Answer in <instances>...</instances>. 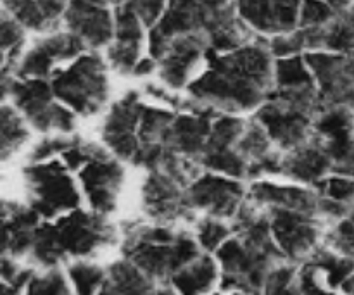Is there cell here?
<instances>
[{
  "label": "cell",
  "instance_id": "obj_31",
  "mask_svg": "<svg viewBox=\"0 0 354 295\" xmlns=\"http://www.w3.org/2000/svg\"><path fill=\"white\" fill-rule=\"evenodd\" d=\"M0 116H2V161H7L26 144L30 131H28L26 120L16 107L3 104Z\"/></svg>",
  "mask_w": 354,
  "mask_h": 295
},
{
  "label": "cell",
  "instance_id": "obj_25",
  "mask_svg": "<svg viewBox=\"0 0 354 295\" xmlns=\"http://www.w3.org/2000/svg\"><path fill=\"white\" fill-rule=\"evenodd\" d=\"M282 175L297 183L315 187L332 175V162L318 142L310 137L304 144L283 152Z\"/></svg>",
  "mask_w": 354,
  "mask_h": 295
},
{
  "label": "cell",
  "instance_id": "obj_22",
  "mask_svg": "<svg viewBox=\"0 0 354 295\" xmlns=\"http://www.w3.org/2000/svg\"><path fill=\"white\" fill-rule=\"evenodd\" d=\"M41 216L28 204L2 200V254L17 259L30 254Z\"/></svg>",
  "mask_w": 354,
  "mask_h": 295
},
{
  "label": "cell",
  "instance_id": "obj_33",
  "mask_svg": "<svg viewBox=\"0 0 354 295\" xmlns=\"http://www.w3.org/2000/svg\"><path fill=\"white\" fill-rule=\"evenodd\" d=\"M68 275L71 278L73 285H75L76 294L88 295L100 292L104 282H106L107 269L92 265V263L80 261L69 266Z\"/></svg>",
  "mask_w": 354,
  "mask_h": 295
},
{
  "label": "cell",
  "instance_id": "obj_17",
  "mask_svg": "<svg viewBox=\"0 0 354 295\" xmlns=\"http://www.w3.org/2000/svg\"><path fill=\"white\" fill-rule=\"evenodd\" d=\"M121 159H114L109 152L90 159L78 171L90 207L97 213L109 214L116 209L118 197L124 183V169Z\"/></svg>",
  "mask_w": 354,
  "mask_h": 295
},
{
  "label": "cell",
  "instance_id": "obj_28",
  "mask_svg": "<svg viewBox=\"0 0 354 295\" xmlns=\"http://www.w3.org/2000/svg\"><path fill=\"white\" fill-rule=\"evenodd\" d=\"M218 278H220L218 259H213L209 252H206L199 254L180 272H176L171 278V285L175 292L203 294L213 289Z\"/></svg>",
  "mask_w": 354,
  "mask_h": 295
},
{
  "label": "cell",
  "instance_id": "obj_8",
  "mask_svg": "<svg viewBox=\"0 0 354 295\" xmlns=\"http://www.w3.org/2000/svg\"><path fill=\"white\" fill-rule=\"evenodd\" d=\"M2 97L3 100L10 97L24 120L41 133L52 130L71 133L75 130L76 113L66 104L55 102L57 97L52 90L50 79L6 76L2 78Z\"/></svg>",
  "mask_w": 354,
  "mask_h": 295
},
{
  "label": "cell",
  "instance_id": "obj_5",
  "mask_svg": "<svg viewBox=\"0 0 354 295\" xmlns=\"http://www.w3.org/2000/svg\"><path fill=\"white\" fill-rule=\"evenodd\" d=\"M116 240L118 231L106 214L75 209L54 223H41L28 256L35 265L55 268L68 259L93 256Z\"/></svg>",
  "mask_w": 354,
  "mask_h": 295
},
{
  "label": "cell",
  "instance_id": "obj_14",
  "mask_svg": "<svg viewBox=\"0 0 354 295\" xmlns=\"http://www.w3.org/2000/svg\"><path fill=\"white\" fill-rule=\"evenodd\" d=\"M245 126L248 121L242 117L220 114L213 121L199 164L209 171L221 173L237 180H248V162L239 155L235 149Z\"/></svg>",
  "mask_w": 354,
  "mask_h": 295
},
{
  "label": "cell",
  "instance_id": "obj_37",
  "mask_svg": "<svg viewBox=\"0 0 354 295\" xmlns=\"http://www.w3.org/2000/svg\"><path fill=\"white\" fill-rule=\"evenodd\" d=\"M106 149H102L100 145L92 144V142H85L78 137V140L68 151L62 152V161L68 166L69 171H80L90 159L106 154Z\"/></svg>",
  "mask_w": 354,
  "mask_h": 295
},
{
  "label": "cell",
  "instance_id": "obj_34",
  "mask_svg": "<svg viewBox=\"0 0 354 295\" xmlns=\"http://www.w3.org/2000/svg\"><path fill=\"white\" fill-rule=\"evenodd\" d=\"M26 294L37 295V294H48V295H69L71 289H69L68 282H66V276L62 275L61 269L55 266V268H47V272L44 275H37L31 278V282L28 283Z\"/></svg>",
  "mask_w": 354,
  "mask_h": 295
},
{
  "label": "cell",
  "instance_id": "obj_26",
  "mask_svg": "<svg viewBox=\"0 0 354 295\" xmlns=\"http://www.w3.org/2000/svg\"><path fill=\"white\" fill-rule=\"evenodd\" d=\"M3 10L37 33L54 31L64 19L69 0H2Z\"/></svg>",
  "mask_w": 354,
  "mask_h": 295
},
{
  "label": "cell",
  "instance_id": "obj_1",
  "mask_svg": "<svg viewBox=\"0 0 354 295\" xmlns=\"http://www.w3.org/2000/svg\"><path fill=\"white\" fill-rule=\"evenodd\" d=\"M206 71L187 85L189 99L218 114L258 109L275 86V55L266 38L228 52H209Z\"/></svg>",
  "mask_w": 354,
  "mask_h": 295
},
{
  "label": "cell",
  "instance_id": "obj_39",
  "mask_svg": "<svg viewBox=\"0 0 354 295\" xmlns=\"http://www.w3.org/2000/svg\"><path fill=\"white\" fill-rule=\"evenodd\" d=\"M78 140V135H73V137H50L45 138V140L38 142L33 147V151L30 152V162H44L48 161L54 155H62V152L68 151L75 142Z\"/></svg>",
  "mask_w": 354,
  "mask_h": 295
},
{
  "label": "cell",
  "instance_id": "obj_2",
  "mask_svg": "<svg viewBox=\"0 0 354 295\" xmlns=\"http://www.w3.org/2000/svg\"><path fill=\"white\" fill-rule=\"evenodd\" d=\"M254 38L234 0H168L159 23L149 30V54L158 61L166 48L187 45L207 55L234 50Z\"/></svg>",
  "mask_w": 354,
  "mask_h": 295
},
{
  "label": "cell",
  "instance_id": "obj_45",
  "mask_svg": "<svg viewBox=\"0 0 354 295\" xmlns=\"http://www.w3.org/2000/svg\"><path fill=\"white\" fill-rule=\"evenodd\" d=\"M92 2H95V3H99V6H106V7H116L118 3H121L123 2V0H92Z\"/></svg>",
  "mask_w": 354,
  "mask_h": 295
},
{
  "label": "cell",
  "instance_id": "obj_15",
  "mask_svg": "<svg viewBox=\"0 0 354 295\" xmlns=\"http://www.w3.org/2000/svg\"><path fill=\"white\" fill-rule=\"evenodd\" d=\"M182 182L159 169L149 171L142 187V207L156 223L175 225L178 221H194V211L185 199Z\"/></svg>",
  "mask_w": 354,
  "mask_h": 295
},
{
  "label": "cell",
  "instance_id": "obj_36",
  "mask_svg": "<svg viewBox=\"0 0 354 295\" xmlns=\"http://www.w3.org/2000/svg\"><path fill=\"white\" fill-rule=\"evenodd\" d=\"M297 268L294 263L286 261L270 272L265 283V294H296Z\"/></svg>",
  "mask_w": 354,
  "mask_h": 295
},
{
  "label": "cell",
  "instance_id": "obj_27",
  "mask_svg": "<svg viewBox=\"0 0 354 295\" xmlns=\"http://www.w3.org/2000/svg\"><path fill=\"white\" fill-rule=\"evenodd\" d=\"M159 285L145 275L135 263L123 258L107 268L106 282L99 294H152Z\"/></svg>",
  "mask_w": 354,
  "mask_h": 295
},
{
  "label": "cell",
  "instance_id": "obj_23",
  "mask_svg": "<svg viewBox=\"0 0 354 295\" xmlns=\"http://www.w3.org/2000/svg\"><path fill=\"white\" fill-rule=\"evenodd\" d=\"M322 196L317 189H304L296 185H275L270 182H256L248 190V200L261 209L282 207L296 209L320 216ZM322 218V216H320Z\"/></svg>",
  "mask_w": 354,
  "mask_h": 295
},
{
  "label": "cell",
  "instance_id": "obj_7",
  "mask_svg": "<svg viewBox=\"0 0 354 295\" xmlns=\"http://www.w3.org/2000/svg\"><path fill=\"white\" fill-rule=\"evenodd\" d=\"M50 85L55 97L80 116H92L109 99L106 62L99 54H82L69 68L52 73Z\"/></svg>",
  "mask_w": 354,
  "mask_h": 295
},
{
  "label": "cell",
  "instance_id": "obj_16",
  "mask_svg": "<svg viewBox=\"0 0 354 295\" xmlns=\"http://www.w3.org/2000/svg\"><path fill=\"white\" fill-rule=\"evenodd\" d=\"M86 45L71 31H59L41 38L17 62L16 78H45L52 76V69L59 62L78 59L85 54Z\"/></svg>",
  "mask_w": 354,
  "mask_h": 295
},
{
  "label": "cell",
  "instance_id": "obj_35",
  "mask_svg": "<svg viewBox=\"0 0 354 295\" xmlns=\"http://www.w3.org/2000/svg\"><path fill=\"white\" fill-rule=\"evenodd\" d=\"M313 189H317L320 196L354 206V176L328 175L327 178L318 182Z\"/></svg>",
  "mask_w": 354,
  "mask_h": 295
},
{
  "label": "cell",
  "instance_id": "obj_38",
  "mask_svg": "<svg viewBox=\"0 0 354 295\" xmlns=\"http://www.w3.org/2000/svg\"><path fill=\"white\" fill-rule=\"evenodd\" d=\"M335 12L337 10L328 6L325 0H303L299 12V26L297 28L320 26V24L330 21Z\"/></svg>",
  "mask_w": 354,
  "mask_h": 295
},
{
  "label": "cell",
  "instance_id": "obj_10",
  "mask_svg": "<svg viewBox=\"0 0 354 295\" xmlns=\"http://www.w3.org/2000/svg\"><path fill=\"white\" fill-rule=\"evenodd\" d=\"M303 55L317 79L324 107H349L354 111V50H318Z\"/></svg>",
  "mask_w": 354,
  "mask_h": 295
},
{
  "label": "cell",
  "instance_id": "obj_19",
  "mask_svg": "<svg viewBox=\"0 0 354 295\" xmlns=\"http://www.w3.org/2000/svg\"><path fill=\"white\" fill-rule=\"evenodd\" d=\"M239 16L254 33L277 37L299 26L303 0H234Z\"/></svg>",
  "mask_w": 354,
  "mask_h": 295
},
{
  "label": "cell",
  "instance_id": "obj_18",
  "mask_svg": "<svg viewBox=\"0 0 354 295\" xmlns=\"http://www.w3.org/2000/svg\"><path fill=\"white\" fill-rule=\"evenodd\" d=\"M144 102L138 92H128L113 104L102 124V140L121 161L133 162L137 154V126Z\"/></svg>",
  "mask_w": 354,
  "mask_h": 295
},
{
  "label": "cell",
  "instance_id": "obj_41",
  "mask_svg": "<svg viewBox=\"0 0 354 295\" xmlns=\"http://www.w3.org/2000/svg\"><path fill=\"white\" fill-rule=\"evenodd\" d=\"M145 92H147L152 99L162 100V102H166L168 106L175 107L176 111L183 109V100L178 99L176 95H171V93H169L166 88H159V86H156V85H149L147 88H145Z\"/></svg>",
  "mask_w": 354,
  "mask_h": 295
},
{
  "label": "cell",
  "instance_id": "obj_9",
  "mask_svg": "<svg viewBox=\"0 0 354 295\" xmlns=\"http://www.w3.org/2000/svg\"><path fill=\"white\" fill-rule=\"evenodd\" d=\"M61 161L30 162L23 169L28 204L45 220L78 209L80 192Z\"/></svg>",
  "mask_w": 354,
  "mask_h": 295
},
{
  "label": "cell",
  "instance_id": "obj_21",
  "mask_svg": "<svg viewBox=\"0 0 354 295\" xmlns=\"http://www.w3.org/2000/svg\"><path fill=\"white\" fill-rule=\"evenodd\" d=\"M114 38L109 44L107 57L111 68L120 75H133L137 62L140 61L144 24L140 17L124 2L114 7Z\"/></svg>",
  "mask_w": 354,
  "mask_h": 295
},
{
  "label": "cell",
  "instance_id": "obj_12",
  "mask_svg": "<svg viewBox=\"0 0 354 295\" xmlns=\"http://www.w3.org/2000/svg\"><path fill=\"white\" fill-rule=\"evenodd\" d=\"M268 213L273 237L287 261L304 263L311 252L318 247L322 237V220L318 214L304 213L296 209L272 207Z\"/></svg>",
  "mask_w": 354,
  "mask_h": 295
},
{
  "label": "cell",
  "instance_id": "obj_3",
  "mask_svg": "<svg viewBox=\"0 0 354 295\" xmlns=\"http://www.w3.org/2000/svg\"><path fill=\"white\" fill-rule=\"evenodd\" d=\"M234 235L216 251L221 266V290L259 294L270 272L287 261L273 237L268 213L245 202L232 218Z\"/></svg>",
  "mask_w": 354,
  "mask_h": 295
},
{
  "label": "cell",
  "instance_id": "obj_42",
  "mask_svg": "<svg viewBox=\"0 0 354 295\" xmlns=\"http://www.w3.org/2000/svg\"><path fill=\"white\" fill-rule=\"evenodd\" d=\"M154 69H158V61H156L154 57H145V59H140V61L137 62V66H135V69H133V75L135 76L151 75Z\"/></svg>",
  "mask_w": 354,
  "mask_h": 295
},
{
  "label": "cell",
  "instance_id": "obj_32",
  "mask_svg": "<svg viewBox=\"0 0 354 295\" xmlns=\"http://www.w3.org/2000/svg\"><path fill=\"white\" fill-rule=\"evenodd\" d=\"M234 235L232 225L223 223L221 218L206 216L204 220L197 221L196 238L204 252H216L228 238Z\"/></svg>",
  "mask_w": 354,
  "mask_h": 295
},
{
  "label": "cell",
  "instance_id": "obj_43",
  "mask_svg": "<svg viewBox=\"0 0 354 295\" xmlns=\"http://www.w3.org/2000/svg\"><path fill=\"white\" fill-rule=\"evenodd\" d=\"M330 7H334L335 10L348 9V7L353 6V0H325Z\"/></svg>",
  "mask_w": 354,
  "mask_h": 295
},
{
  "label": "cell",
  "instance_id": "obj_20",
  "mask_svg": "<svg viewBox=\"0 0 354 295\" xmlns=\"http://www.w3.org/2000/svg\"><path fill=\"white\" fill-rule=\"evenodd\" d=\"M62 23L92 50L106 47L114 38V12L92 0H69Z\"/></svg>",
  "mask_w": 354,
  "mask_h": 295
},
{
  "label": "cell",
  "instance_id": "obj_13",
  "mask_svg": "<svg viewBox=\"0 0 354 295\" xmlns=\"http://www.w3.org/2000/svg\"><path fill=\"white\" fill-rule=\"evenodd\" d=\"M187 204L192 211H204L207 216L232 220L248 199L241 180L221 173H201L185 189Z\"/></svg>",
  "mask_w": 354,
  "mask_h": 295
},
{
  "label": "cell",
  "instance_id": "obj_40",
  "mask_svg": "<svg viewBox=\"0 0 354 295\" xmlns=\"http://www.w3.org/2000/svg\"><path fill=\"white\" fill-rule=\"evenodd\" d=\"M138 17L147 30H152L165 14L168 0H123Z\"/></svg>",
  "mask_w": 354,
  "mask_h": 295
},
{
  "label": "cell",
  "instance_id": "obj_46",
  "mask_svg": "<svg viewBox=\"0 0 354 295\" xmlns=\"http://www.w3.org/2000/svg\"><path fill=\"white\" fill-rule=\"evenodd\" d=\"M348 216H349V218H351V220L354 221V206L351 207V211H349V213H348Z\"/></svg>",
  "mask_w": 354,
  "mask_h": 295
},
{
  "label": "cell",
  "instance_id": "obj_44",
  "mask_svg": "<svg viewBox=\"0 0 354 295\" xmlns=\"http://www.w3.org/2000/svg\"><path fill=\"white\" fill-rule=\"evenodd\" d=\"M342 290H344V292H349V294H354V273L351 276H349L348 280H346L344 283H342V287H341Z\"/></svg>",
  "mask_w": 354,
  "mask_h": 295
},
{
  "label": "cell",
  "instance_id": "obj_24",
  "mask_svg": "<svg viewBox=\"0 0 354 295\" xmlns=\"http://www.w3.org/2000/svg\"><path fill=\"white\" fill-rule=\"evenodd\" d=\"M216 117V114L211 113H176L168 131L169 149L182 158L199 162Z\"/></svg>",
  "mask_w": 354,
  "mask_h": 295
},
{
  "label": "cell",
  "instance_id": "obj_11",
  "mask_svg": "<svg viewBox=\"0 0 354 295\" xmlns=\"http://www.w3.org/2000/svg\"><path fill=\"white\" fill-rule=\"evenodd\" d=\"M311 137L332 162V175L354 176V111L324 107L315 120Z\"/></svg>",
  "mask_w": 354,
  "mask_h": 295
},
{
  "label": "cell",
  "instance_id": "obj_4",
  "mask_svg": "<svg viewBox=\"0 0 354 295\" xmlns=\"http://www.w3.org/2000/svg\"><path fill=\"white\" fill-rule=\"evenodd\" d=\"M121 252L159 285V292H175L171 278L176 272L201 254L197 238L187 231L158 223H123Z\"/></svg>",
  "mask_w": 354,
  "mask_h": 295
},
{
  "label": "cell",
  "instance_id": "obj_29",
  "mask_svg": "<svg viewBox=\"0 0 354 295\" xmlns=\"http://www.w3.org/2000/svg\"><path fill=\"white\" fill-rule=\"evenodd\" d=\"M306 261L318 266L324 272L325 282H327V287L330 290L342 287V283L354 273V259L339 254V252H335L334 249L325 244L318 245Z\"/></svg>",
  "mask_w": 354,
  "mask_h": 295
},
{
  "label": "cell",
  "instance_id": "obj_30",
  "mask_svg": "<svg viewBox=\"0 0 354 295\" xmlns=\"http://www.w3.org/2000/svg\"><path fill=\"white\" fill-rule=\"evenodd\" d=\"M2 78L6 76H14L17 62H19V54L23 50L24 40H26V28L14 19L7 10H2Z\"/></svg>",
  "mask_w": 354,
  "mask_h": 295
},
{
  "label": "cell",
  "instance_id": "obj_6",
  "mask_svg": "<svg viewBox=\"0 0 354 295\" xmlns=\"http://www.w3.org/2000/svg\"><path fill=\"white\" fill-rule=\"evenodd\" d=\"M324 109L318 86L303 88H277L256 109L254 120L263 124L277 149L290 151L304 144L313 133L315 120Z\"/></svg>",
  "mask_w": 354,
  "mask_h": 295
}]
</instances>
